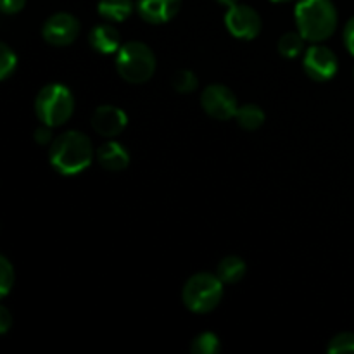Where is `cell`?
I'll return each instance as SVG.
<instances>
[{
	"label": "cell",
	"instance_id": "6da1fadb",
	"mask_svg": "<svg viewBox=\"0 0 354 354\" xmlns=\"http://www.w3.org/2000/svg\"><path fill=\"white\" fill-rule=\"evenodd\" d=\"M95 158L92 140L85 133L71 130L54 138L48 151L52 168L64 176L78 175L92 165Z\"/></svg>",
	"mask_w": 354,
	"mask_h": 354
},
{
	"label": "cell",
	"instance_id": "5b68a950",
	"mask_svg": "<svg viewBox=\"0 0 354 354\" xmlns=\"http://www.w3.org/2000/svg\"><path fill=\"white\" fill-rule=\"evenodd\" d=\"M223 297V282L218 275L207 272L196 273L185 282L182 301L192 313L204 315L213 311Z\"/></svg>",
	"mask_w": 354,
	"mask_h": 354
},
{
	"label": "cell",
	"instance_id": "5bb4252c",
	"mask_svg": "<svg viewBox=\"0 0 354 354\" xmlns=\"http://www.w3.org/2000/svg\"><path fill=\"white\" fill-rule=\"evenodd\" d=\"M133 9V0H100L97 6V10L107 23H121L128 19Z\"/></svg>",
	"mask_w": 354,
	"mask_h": 354
},
{
	"label": "cell",
	"instance_id": "ba28073f",
	"mask_svg": "<svg viewBox=\"0 0 354 354\" xmlns=\"http://www.w3.org/2000/svg\"><path fill=\"white\" fill-rule=\"evenodd\" d=\"M303 68L304 73L315 82H328L337 75V55L325 45L315 44L304 52Z\"/></svg>",
	"mask_w": 354,
	"mask_h": 354
},
{
	"label": "cell",
	"instance_id": "3957f363",
	"mask_svg": "<svg viewBox=\"0 0 354 354\" xmlns=\"http://www.w3.org/2000/svg\"><path fill=\"white\" fill-rule=\"evenodd\" d=\"M75 113V97L62 83H48L35 97V114L41 124L55 128Z\"/></svg>",
	"mask_w": 354,
	"mask_h": 354
},
{
	"label": "cell",
	"instance_id": "ffe728a7",
	"mask_svg": "<svg viewBox=\"0 0 354 354\" xmlns=\"http://www.w3.org/2000/svg\"><path fill=\"white\" fill-rule=\"evenodd\" d=\"M328 354H354V334L341 332L330 339L327 346Z\"/></svg>",
	"mask_w": 354,
	"mask_h": 354
},
{
	"label": "cell",
	"instance_id": "d4e9b609",
	"mask_svg": "<svg viewBox=\"0 0 354 354\" xmlns=\"http://www.w3.org/2000/svg\"><path fill=\"white\" fill-rule=\"evenodd\" d=\"M344 45L349 50V54L354 55V17L348 21L344 28Z\"/></svg>",
	"mask_w": 354,
	"mask_h": 354
},
{
	"label": "cell",
	"instance_id": "7a4b0ae2",
	"mask_svg": "<svg viewBox=\"0 0 354 354\" xmlns=\"http://www.w3.org/2000/svg\"><path fill=\"white\" fill-rule=\"evenodd\" d=\"M337 9L332 0H299L296 7L297 31L311 44L330 38L337 28Z\"/></svg>",
	"mask_w": 354,
	"mask_h": 354
},
{
	"label": "cell",
	"instance_id": "52a82bcc",
	"mask_svg": "<svg viewBox=\"0 0 354 354\" xmlns=\"http://www.w3.org/2000/svg\"><path fill=\"white\" fill-rule=\"evenodd\" d=\"M225 26L230 31L232 37L239 38V40H254L261 31L263 21L252 7L237 3V6L228 7V12L225 16Z\"/></svg>",
	"mask_w": 354,
	"mask_h": 354
},
{
	"label": "cell",
	"instance_id": "d6986e66",
	"mask_svg": "<svg viewBox=\"0 0 354 354\" xmlns=\"http://www.w3.org/2000/svg\"><path fill=\"white\" fill-rule=\"evenodd\" d=\"M171 85L175 92L178 93H192L197 88V76L196 73L189 71V69H178L173 75Z\"/></svg>",
	"mask_w": 354,
	"mask_h": 354
},
{
	"label": "cell",
	"instance_id": "9a60e30c",
	"mask_svg": "<svg viewBox=\"0 0 354 354\" xmlns=\"http://www.w3.org/2000/svg\"><path fill=\"white\" fill-rule=\"evenodd\" d=\"M216 275L223 283H237L245 275V263L239 256H227L218 263Z\"/></svg>",
	"mask_w": 354,
	"mask_h": 354
},
{
	"label": "cell",
	"instance_id": "ac0fdd59",
	"mask_svg": "<svg viewBox=\"0 0 354 354\" xmlns=\"http://www.w3.org/2000/svg\"><path fill=\"white\" fill-rule=\"evenodd\" d=\"M190 351L194 354H216L221 351V342L213 332H203L192 341Z\"/></svg>",
	"mask_w": 354,
	"mask_h": 354
},
{
	"label": "cell",
	"instance_id": "4316f807",
	"mask_svg": "<svg viewBox=\"0 0 354 354\" xmlns=\"http://www.w3.org/2000/svg\"><path fill=\"white\" fill-rule=\"evenodd\" d=\"M218 2H220L221 6L232 7V6H237V3H239V0H218Z\"/></svg>",
	"mask_w": 354,
	"mask_h": 354
},
{
	"label": "cell",
	"instance_id": "484cf974",
	"mask_svg": "<svg viewBox=\"0 0 354 354\" xmlns=\"http://www.w3.org/2000/svg\"><path fill=\"white\" fill-rule=\"evenodd\" d=\"M14 320H12V315L9 313L6 306H0V334H7L9 328L12 327Z\"/></svg>",
	"mask_w": 354,
	"mask_h": 354
},
{
	"label": "cell",
	"instance_id": "7402d4cb",
	"mask_svg": "<svg viewBox=\"0 0 354 354\" xmlns=\"http://www.w3.org/2000/svg\"><path fill=\"white\" fill-rule=\"evenodd\" d=\"M14 266L6 256H0V296L6 297L14 287Z\"/></svg>",
	"mask_w": 354,
	"mask_h": 354
},
{
	"label": "cell",
	"instance_id": "603a6c76",
	"mask_svg": "<svg viewBox=\"0 0 354 354\" xmlns=\"http://www.w3.org/2000/svg\"><path fill=\"white\" fill-rule=\"evenodd\" d=\"M35 140L40 145H47L50 142H54L52 140V128L47 127V124H41L40 128H37V131H35Z\"/></svg>",
	"mask_w": 354,
	"mask_h": 354
},
{
	"label": "cell",
	"instance_id": "8fae6325",
	"mask_svg": "<svg viewBox=\"0 0 354 354\" xmlns=\"http://www.w3.org/2000/svg\"><path fill=\"white\" fill-rule=\"evenodd\" d=\"M182 0H137L135 9L138 16L151 24H162L178 14Z\"/></svg>",
	"mask_w": 354,
	"mask_h": 354
},
{
	"label": "cell",
	"instance_id": "30bf717a",
	"mask_svg": "<svg viewBox=\"0 0 354 354\" xmlns=\"http://www.w3.org/2000/svg\"><path fill=\"white\" fill-rule=\"evenodd\" d=\"M128 116L123 109L116 106H100L92 114V128L99 135L114 138L127 128Z\"/></svg>",
	"mask_w": 354,
	"mask_h": 354
},
{
	"label": "cell",
	"instance_id": "cb8c5ba5",
	"mask_svg": "<svg viewBox=\"0 0 354 354\" xmlns=\"http://www.w3.org/2000/svg\"><path fill=\"white\" fill-rule=\"evenodd\" d=\"M26 0H2V12L3 14H17L24 9Z\"/></svg>",
	"mask_w": 354,
	"mask_h": 354
},
{
	"label": "cell",
	"instance_id": "8992f818",
	"mask_svg": "<svg viewBox=\"0 0 354 354\" xmlns=\"http://www.w3.org/2000/svg\"><path fill=\"white\" fill-rule=\"evenodd\" d=\"M201 106L211 118L220 121H228L235 118L239 109L237 97L228 86L214 83L204 88L201 95Z\"/></svg>",
	"mask_w": 354,
	"mask_h": 354
},
{
	"label": "cell",
	"instance_id": "277c9868",
	"mask_svg": "<svg viewBox=\"0 0 354 354\" xmlns=\"http://www.w3.org/2000/svg\"><path fill=\"white\" fill-rule=\"evenodd\" d=\"M116 69L121 78L133 85L149 82L156 73V55L144 41H127L116 52Z\"/></svg>",
	"mask_w": 354,
	"mask_h": 354
},
{
	"label": "cell",
	"instance_id": "44dd1931",
	"mask_svg": "<svg viewBox=\"0 0 354 354\" xmlns=\"http://www.w3.org/2000/svg\"><path fill=\"white\" fill-rule=\"evenodd\" d=\"M17 64V57L12 48L7 44L0 45V80H7L14 73Z\"/></svg>",
	"mask_w": 354,
	"mask_h": 354
},
{
	"label": "cell",
	"instance_id": "4fadbf2b",
	"mask_svg": "<svg viewBox=\"0 0 354 354\" xmlns=\"http://www.w3.org/2000/svg\"><path fill=\"white\" fill-rule=\"evenodd\" d=\"M95 156L97 162L107 171H123L130 165V152L120 142H106L97 149Z\"/></svg>",
	"mask_w": 354,
	"mask_h": 354
},
{
	"label": "cell",
	"instance_id": "83f0119b",
	"mask_svg": "<svg viewBox=\"0 0 354 354\" xmlns=\"http://www.w3.org/2000/svg\"><path fill=\"white\" fill-rule=\"evenodd\" d=\"M272 2H287V0H272Z\"/></svg>",
	"mask_w": 354,
	"mask_h": 354
},
{
	"label": "cell",
	"instance_id": "2e32d148",
	"mask_svg": "<svg viewBox=\"0 0 354 354\" xmlns=\"http://www.w3.org/2000/svg\"><path fill=\"white\" fill-rule=\"evenodd\" d=\"M235 121H237L239 127L244 128V130L254 131L265 123V113H263L261 107L256 106V104H245V106H241L237 109Z\"/></svg>",
	"mask_w": 354,
	"mask_h": 354
},
{
	"label": "cell",
	"instance_id": "7c38bea8",
	"mask_svg": "<svg viewBox=\"0 0 354 354\" xmlns=\"http://www.w3.org/2000/svg\"><path fill=\"white\" fill-rule=\"evenodd\" d=\"M88 44L93 50L104 55L116 54L121 48V45H123L121 44V33L111 23L93 26L88 35Z\"/></svg>",
	"mask_w": 354,
	"mask_h": 354
},
{
	"label": "cell",
	"instance_id": "e0dca14e",
	"mask_svg": "<svg viewBox=\"0 0 354 354\" xmlns=\"http://www.w3.org/2000/svg\"><path fill=\"white\" fill-rule=\"evenodd\" d=\"M304 37L299 31H289V33H283L280 37L277 48H279L280 55L287 59H296L297 55H301L304 52Z\"/></svg>",
	"mask_w": 354,
	"mask_h": 354
},
{
	"label": "cell",
	"instance_id": "9c48e42d",
	"mask_svg": "<svg viewBox=\"0 0 354 354\" xmlns=\"http://www.w3.org/2000/svg\"><path fill=\"white\" fill-rule=\"evenodd\" d=\"M80 35V21L69 12H55L41 28V37L48 45L66 47L71 45Z\"/></svg>",
	"mask_w": 354,
	"mask_h": 354
}]
</instances>
